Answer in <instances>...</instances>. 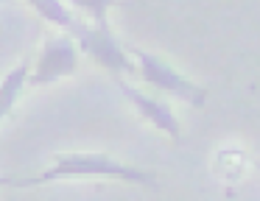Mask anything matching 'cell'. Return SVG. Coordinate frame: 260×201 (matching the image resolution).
I'll return each instance as SVG.
<instances>
[{
	"instance_id": "1",
	"label": "cell",
	"mask_w": 260,
	"mask_h": 201,
	"mask_svg": "<svg viewBox=\"0 0 260 201\" xmlns=\"http://www.w3.org/2000/svg\"><path fill=\"white\" fill-rule=\"evenodd\" d=\"M59 179H118V182L129 184H146V187H157V176L146 168H135L126 162L115 159L101 151H73V154H59L48 171L37 173L28 179H17V187H34V184H48L59 182Z\"/></svg>"
},
{
	"instance_id": "2",
	"label": "cell",
	"mask_w": 260,
	"mask_h": 201,
	"mask_svg": "<svg viewBox=\"0 0 260 201\" xmlns=\"http://www.w3.org/2000/svg\"><path fill=\"white\" fill-rule=\"evenodd\" d=\"M129 53L137 59V70H140L143 81H146L148 87L162 89V92H168V95H174V98H179L182 104L193 106V109L204 106V100H207V92H204L199 84H193L190 78H185L182 73H176L171 64H165L159 56L148 53V50H140V48H129Z\"/></svg>"
},
{
	"instance_id": "3",
	"label": "cell",
	"mask_w": 260,
	"mask_h": 201,
	"mask_svg": "<svg viewBox=\"0 0 260 201\" xmlns=\"http://www.w3.org/2000/svg\"><path fill=\"white\" fill-rule=\"evenodd\" d=\"M79 53L90 56L95 64H101L104 70H109L112 76H123V73H132L135 64H132L126 48L118 42L115 31L107 25H90V22H81L79 34L73 37Z\"/></svg>"
},
{
	"instance_id": "4",
	"label": "cell",
	"mask_w": 260,
	"mask_h": 201,
	"mask_svg": "<svg viewBox=\"0 0 260 201\" xmlns=\"http://www.w3.org/2000/svg\"><path fill=\"white\" fill-rule=\"evenodd\" d=\"M79 67V48L70 37H56L45 42V48L37 56V64L28 73L31 87H48L64 76H73Z\"/></svg>"
},
{
	"instance_id": "5",
	"label": "cell",
	"mask_w": 260,
	"mask_h": 201,
	"mask_svg": "<svg viewBox=\"0 0 260 201\" xmlns=\"http://www.w3.org/2000/svg\"><path fill=\"white\" fill-rule=\"evenodd\" d=\"M118 89L132 100V104H135V109L140 112L151 126H157L159 131H165L168 137H174V140L182 137L179 120H176V115L171 112L168 104H162V100H157V98H151V95L140 92V89H135L132 84H126V81H118Z\"/></svg>"
},
{
	"instance_id": "6",
	"label": "cell",
	"mask_w": 260,
	"mask_h": 201,
	"mask_svg": "<svg viewBox=\"0 0 260 201\" xmlns=\"http://www.w3.org/2000/svg\"><path fill=\"white\" fill-rule=\"evenodd\" d=\"M28 73H31V64L23 61V64H17L14 70H9L6 76H3V81H0V120H3V117L12 112V106L17 104L23 87L28 84Z\"/></svg>"
},
{
	"instance_id": "7",
	"label": "cell",
	"mask_w": 260,
	"mask_h": 201,
	"mask_svg": "<svg viewBox=\"0 0 260 201\" xmlns=\"http://www.w3.org/2000/svg\"><path fill=\"white\" fill-rule=\"evenodd\" d=\"M31 6H34L37 11H40L42 20L53 22L56 28H62V31H68L70 37H76L81 28V20L70 11V6L59 3V0H31Z\"/></svg>"
},
{
	"instance_id": "8",
	"label": "cell",
	"mask_w": 260,
	"mask_h": 201,
	"mask_svg": "<svg viewBox=\"0 0 260 201\" xmlns=\"http://www.w3.org/2000/svg\"><path fill=\"white\" fill-rule=\"evenodd\" d=\"M0 187H17V176H0Z\"/></svg>"
},
{
	"instance_id": "9",
	"label": "cell",
	"mask_w": 260,
	"mask_h": 201,
	"mask_svg": "<svg viewBox=\"0 0 260 201\" xmlns=\"http://www.w3.org/2000/svg\"><path fill=\"white\" fill-rule=\"evenodd\" d=\"M254 168H257V171H260V162H254Z\"/></svg>"
}]
</instances>
